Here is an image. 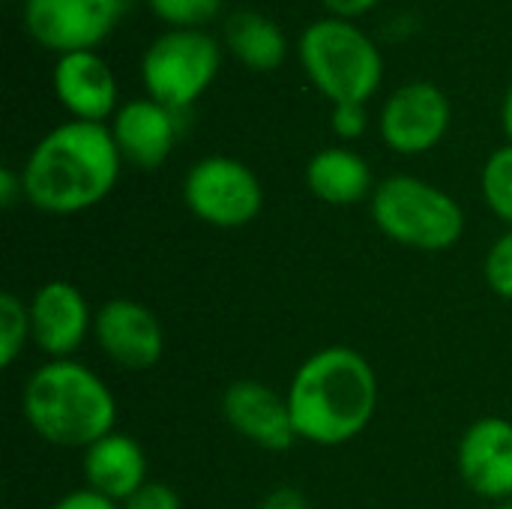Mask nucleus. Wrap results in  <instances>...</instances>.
Returning <instances> with one entry per match:
<instances>
[{"label": "nucleus", "mask_w": 512, "mask_h": 509, "mask_svg": "<svg viewBox=\"0 0 512 509\" xmlns=\"http://www.w3.org/2000/svg\"><path fill=\"white\" fill-rule=\"evenodd\" d=\"M309 192L333 207L360 204L375 192L369 162L351 147H324L306 165Z\"/></svg>", "instance_id": "nucleus-17"}, {"label": "nucleus", "mask_w": 512, "mask_h": 509, "mask_svg": "<svg viewBox=\"0 0 512 509\" xmlns=\"http://www.w3.org/2000/svg\"><path fill=\"white\" fill-rule=\"evenodd\" d=\"M297 57L312 87L333 105H366L384 81L378 42L351 18L312 21L297 39Z\"/></svg>", "instance_id": "nucleus-4"}, {"label": "nucleus", "mask_w": 512, "mask_h": 509, "mask_svg": "<svg viewBox=\"0 0 512 509\" xmlns=\"http://www.w3.org/2000/svg\"><path fill=\"white\" fill-rule=\"evenodd\" d=\"M324 6H327V12L330 15H339V18H357V15H363V12H369L378 0H321Z\"/></svg>", "instance_id": "nucleus-28"}, {"label": "nucleus", "mask_w": 512, "mask_h": 509, "mask_svg": "<svg viewBox=\"0 0 512 509\" xmlns=\"http://www.w3.org/2000/svg\"><path fill=\"white\" fill-rule=\"evenodd\" d=\"M450 120L453 108L438 84L408 81L384 99L378 129L393 153L420 156L444 141Z\"/></svg>", "instance_id": "nucleus-9"}, {"label": "nucleus", "mask_w": 512, "mask_h": 509, "mask_svg": "<svg viewBox=\"0 0 512 509\" xmlns=\"http://www.w3.org/2000/svg\"><path fill=\"white\" fill-rule=\"evenodd\" d=\"M27 426L63 450H87L117 426V399L108 384L78 360H48L24 384Z\"/></svg>", "instance_id": "nucleus-3"}, {"label": "nucleus", "mask_w": 512, "mask_h": 509, "mask_svg": "<svg viewBox=\"0 0 512 509\" xmlns=\"http://www.w3.org/2000/svg\"><path fill=\"white\" fill-rule=\"evenodd\" d=\"M285 399L300 441L342 447L372 423L378 408V378L360 351L330 345L300 363Z\"/></svg>", "instance_id": "nucleus-2"}, {"label": "nucleus", "mask_w": 512, "mask_h": 509, "mask_svg": "<svg viewBox=\"0 0 512 509\" xmlns=\"http://www.w3.org/2000/svg\"><path fill=\"white\" fill-rule=\"evenodd\" d=\"M147 6L171 30H204L222 12V0H147Z\"/></svg>", "instance_id": "nucleus-21"}, {"label": "nucleus", "mask_w": 512, "mask_h": 509, "mask_svg": "<svg viewBox=\"0 0 512 509\" xmlns=\"http://www.w3.org/2000/svg\"><path fill=\"white\" fill-rule=\"evenodd\" d=\"M369 207L384 237L417 252H447L465 234L462 204L441 186L411 174L381 180Z\"/></svg>", "instance_id": "nucleus-5"}, {"label": "nucleus", "mask_w": 512, "mask_h": 509, "mask_svg": "<svg viewBox=\"0 0 512 509\" xmlns=\"http://www.w3.org/2000/svg\"><path fill=\"white\" fill-rule=\"evenodd\" d=\"M51 81H54L57 102L72 114V120L105 123L120 108L117 78L96 51L60 54Z\"/></svg>", "instance_id": "nucleus-14"}, {"label": "nucleus", "mask_w": 512, "mask_h": 509, "mask_svg": "<svg viewBox=\"0 0 512 509\" xmlns=\"http://www.w3.org/2000/svg\"><path fill=\"white\" fill-rule=\"evenodd\" d=\"M183 201L204 225L243 228L264 210L258 174L231 156H204L183 177Z\"/></svg>", "instance_id": "nucleus-7"}, {"label": "nucleus", "mask_w": 512, "mask_h": 509, "mask_svg": "<svg viewBox=\"0 0 512 509\" xmlns=\"http://www.w3.org/2000/svg\"><path fill=\"white\" fill-rule=\"evenodd\" d=\"M495 509H512V501H501Z\"/></svg>", "instance_id": "nucleus-30"}, {"label": "nucleus", "mask_w": 512, "mask_h": 509, "mask_svg": "<svg viewBox=\"0 0 512 509\" xmlns=\"http://www.w3.org/2000/svg\"><path fill=\"white\" fill-rule=\"evenodd\" d=\"M486 282L498 297L512 300V228L492 243L486 255Z\"/></svg>", "instance_id": "nucleus-22"}, {"label": "nucleus", "mask_w": 512, "mask_h": 509, "mask_svg": "<svg viewBox=\"0 0 512 509\" xmlns=\"http://www.w3.org/2000/svg\"><path fill=\"white\" fill-rule=\"evenodd\" d=\"M480 189H483L489 210L512 228V144L498 147L486 159L483 174H480Z\"/></svg>", "instance_id": "nucleus-19"}, {"label": "nucleus", "mask_w": 512, "mask_h": 509, "mask_svg": "<svg viewBox=\"0 0 512 509\" xmlns=\"http://www.w3.org/2000/svg\"><path fill=\"white\" fill-rule=\"evenodd\" d=\"M111 135L114 144L123 156V162L153 171L159 168L180 135V114L159 105L150 96L141 99H129L117 108V114L111 117Z\"/></svg>", "instance_id": "nucleus-15"}, {"label": "nucleus", "mask_w": 512, "mask_h": 509, "mask_svg": "<svg viewBox=\"0 0 512 509\" xmlns=\"http://www.w3.org/2000/svg\"><path fill=\"white\" fill-rule=\"evenodd\" d=\"M456 465L462 483L486 501H512V423L480 417L459 441Z\"/></svg>", "instance_id": "nucleus-12"}, {"label": "nucleus", "mask_w": 512, "mask_h": 509, "mask_svg": "<svg viewBox=\"0 0 512 509\" xmlns=\"http://www.w3.org/2000/svg\"><path fill=\"white\" fill-rule=\"evenodd\" d=\"M501 123H504V132H507V138H510L512 144V81L510 87H507V93H504V102H501Z\"/></svg>", "instance_id": "nucleus-29"}, {"label": "nucleus", "mask_w": 512, "mask_h": 509, "mask_svg": "<svg viewBox=\"0 0 512 509\" xmlns=\"http://www.w3.org/2000/svg\"><path fill=\"white\" fill-rule=\"evenodd\" d=\"M93 333L102 354L126 372H147L165 354L162 324L138 300L114 297L102 303L93 315Z\"/></svg>", "instance_id": "nucleus-10"}, {"label": "nucleus", "mask_w": 512, "mask_h": 509, "mask_svg": "<svg viewBox=\"0 0 512 509\" xmlns=\"http://www.w3.org/2000/svg\"><path fill=\"white\" fill-rule=\"evenodd\" d=\"M120 509H183V504H180V495L168 483L147 480L138 492H132L120 504Z\"/></svg>", "instance_id": "nucleus-23"}, {"label": "nucleus", "mask_w": 512, "mask_h": 509, "mask_svg": "<svg viewBox=\"0 0 512 509\" xmlns=\"http://www.w3.org/2000/svg\"><path fill=\"white\" fill-rule=\"evenodd\" d=\"M51 509H120V504H114L111 498H105V495L84 486V489H75V492L63 495Z\"/></svg>", "instance_id": "nucleus-25"}, {"label": "nucleus", "mask_w": 512, "mask_h": 509, "mask_svg": "<svg viewBox=\"0 0 512 509\" xmlns=\"http://www.w3.org/2000/svg\"><path fill=\"white\" fill-rule=\"evenodd\" d=\"M225 42L231 54L255 72H273L288 57V36L276 21L261 12H237L225 24Z\"/></svg>", "instance_id": "nucleus-18"}, {"label": "nucleus", "mask_w": 512, "mask_h": 509, "mask_svg": "<svg viewBox=\"0 0 512 509\" xmlns=\"http://www.w3.org/2000/svg\"><path fill=\"white\" fill-rule=\"evenodd\" d=\"M330 126L342 141H354L366 132L369 117H366V105H333L330 111Z\"/></svg>", "instance_id": "nucleus-24"}, {"label": "nucleus", "mask_w": 512, "mask_h": 509, "mask_svg": "<svg viewBox=\"0 0 512 509\" xmlns=\"http://www.w3.org/2000/svg\"><path fill=\"white\" fill-rule=\"evenodd\" d=\"M27 306L30 342L42 354H48V360H69L84 345L93 327V315L84 294L66 279L39 285Z\"/></svg>", "instance_id": "nucleus-11"}, {"label": "nucleus", "mask_w": 512, "mask_h": 509, "mask_svg": "<svg viewBox=\"0 0 512 509\" xmlns=\"http://www.w3.org/2000/svg\"><path fill=\"white\" fill-rule=\"evenodd\" d=\"M21 198H24L21 171L0 168V204H3V207H15V201H21Z\"/></svg>", "instance_id": "nucleus-27"}, {"label": "nucleus", "mask_w": 512, "mask_h": 509, "mask_svg": "<svg viewBox=\"0 0 512 509\" xmlns=\"http://www.w3.org/2000/svg\"><path fill=\"white\" fill-rule=\"evenodd\" d=\"M132 0H24L21 15L36 45L72 54L96 51L126 18Z\"/></svg>", "instance_id": "nucleus-8"}, {"label": "nucleus", "mask_w": 512, "mask_h": 509, "mask_svg": "<svg viewBox=\"0 0 512 509\" xmlns=\"http://www.w3.org/2000/svg\"><path fill=\"white\" fill-rule=\"evenodd\" d=\"M261 509H312V504L297 486H276L273 492L264 495Z\"/></svg>", "instance_id": "nucleus-26"}, {"label": "nucleus", "mask_w": 512, "mask_h": 509, "mask_svg": "<svg viewBox=\"0 0 512 509\" xmlns=\"http://www.w3.org/2000/svg\"><path fill=\"white\" fill-rule=\"evenodd\" d=\"M30 342V306L15 294H0V366H12Z\"/></svg>", "instance_id": "nucleus-20"}, {"label": "nucleus", "mask_w": 512, "mask_h": 509, "mask_svg": "<svg viewBox=\"0 0 512 509\" xmlns=\"http://www.w3.org/2000/svg\"><path fill=\"white\" fill-rule=\"evenodd\" d=\"M222 414L240 438L261 450L282 453L300 441L288 399L264 381H234L222 396Z\"/></svg>", "instance_id": "nucleus-13"}, {"label": "nucleus", "mask_w": 512, "mask_h": 509, "mask_svg": "<svg viewBox=\"0 0 512 509\" xmlns=\"http://www.w3.org/2000/svg\"><path fill=\"white\" fill-rule=\"evenodd\" d=\"M222 48L207 30H165L141 54V84L150 99L183 114L216 81Z\"/></svg>", "instance_id": "nucleus-6"}, {"label": "nucleus", "mask_w": 512, "mask_h": 509, "mask_svg": "<svg viewBox=\"0 0 512 509\" xmlns=\"http://www.w3.org/2000/svg\"><path fill=\"white\" fill-rule=\"evenodd\" d=\"M81 471L87 489L111 498L114 504H123L147 483V453L132 435L114 429L111 435L84 450Z\"/></svg>", "instance_id": "nucleus-16"}, {"label": "nucleus", "mask_w": 512, "mask_h": 509, "mask_svg": "<svg viewBox=\"0 0 512 509\" xmlns=\"http://www.w3.org/2000/svg\"><path fill=\"white\" fill-rule=\"evenodd\" d=\"M123 156L105 123L66 120L45 132L24 159V198L51 216H72L111 195Z\"/></svg>", "instance_id": "nucleus-1"}]
</instances>
